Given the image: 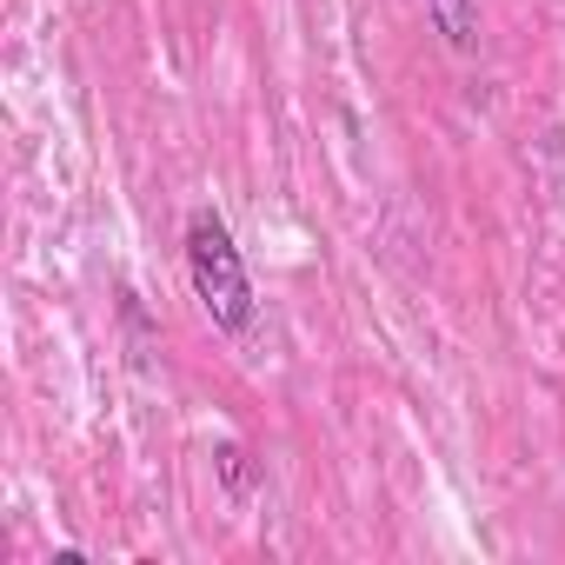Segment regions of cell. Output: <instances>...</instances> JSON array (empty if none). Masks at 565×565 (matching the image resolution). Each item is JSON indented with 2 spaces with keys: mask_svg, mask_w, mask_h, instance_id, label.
<instances>
[{
  "mask_svg": "<svg viewBox=\"0 0 565 565\" xmlns=\"http://www.w3.org/2000/svg\"><path fill=\"white\" fill-rule=\"evenodd\" d=\"M186 279H193V300L200 313L220 327V333H253L259 320V300H253V279H246V259L226 233V220L213 206H193L186 220Z\"/></svg>",
  "mask_w": 565,
  "mask_h": 565,
  "instance_id": "obj_1",
  "label": "cell"
},
{
  "mask_svg": "<svg viewBox=\"0 0 565 565\" xmlns=\"http://www.w3.org/2000/svg\"><path fill=\"white\" fill-rule=\"evenodd\" d=\"M426 21L452 54H479V0H426Z\"/></svg>",
  "mask_w": 565,
  "mask_h": 565,
  "instance_id": "obj_2",
  "label": "cell"
},
{
  "mask_svg": "<svg viewBox=\"0 0 565 565\" xmlns=\"http://www.w3.org/2000/svg\"><path fill=\"white\" fill-rule=\"evenodd\" d=\"M213 472H220L226 505H246V499H253V452H246L239 439H220V446H213Z\"/></svg>",
  "mask_w": 565,
  "mask_h": 565,
  "instance_id": "obj_3",
  "label": "cell"
}]
</instances>
